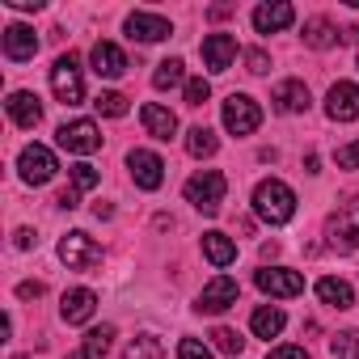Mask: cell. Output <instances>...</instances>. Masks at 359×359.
<instances>
[{"label": "cell", "mask_w": 359, "mask_h": 359, "mask_svg": "<svg viewBox=\"0 0 359 359\" xmlns=\"http://www.w3.org/2000/svg\"><path fill=\"white\" fill-rule=\"evenodd\" d=\"M254 212H258V220H266V224H287V220L296 216V195H292V187L279 182V177L258 182V191H254Z\"/></svg>", "instance_id": "1"}, {"label": "cell", "mask_w": 359, "mask_h": 359, "mask_svg": "<svg viewBox=\"0 0 359 359\" xmlns=\"http://www.w3.org/2000/svg\"><path fill=\"white\" fill-rule=\"evenodd\" d=\"M224 195H229V177L220 169H199L187 182V203L195 212H203V216H216L220 203H224Z\"/></svg>", "instance_id": "2"}, {"label": "cell", "mask_w": 359, "mask_h": 359, "mask_svg": "<svg viewBox=\"0 0 359 359\" xmlns=\"http://www.w3.org/2000/svg\"><path fill=\"white\" fill-rule=\"evenodd\" d=\"M51 89L64 106H81L85 102V81H81V64L76 55H60L51 68Z\"/></svg>", "instance_id": "3"}, {"label": "cell", "mask_w": 359, "mask_h": 359, "mask_svg": "<svg viewBox=\"0 0 359 359\" xmlns=\"http://www.w3.org/2000/svg\"><path fill=\"white\" fill-rule=\"evenodd\" d=\"M18 169H22V182H30V187H47L60 165H55V152H51V148H43V144H26L22 156H18Z\"/></svg>", "instance_id": "4"}, {"label": "cell", "mask_w": 359, "mask_h": 359, "mask_svg": "<svg viewBox=\"0 0 359 359\" xmlns=\"http://www.w3.org/2000/svg\"><path fill=\"white\" fill-rule=\"evenodd\" d=\"M55 140H60V148H68V152H76V156H89V152L102 148V131H97L93 118H72V123H64V127L55 131Z\"/></svg>", "instance_id": "5"}, {"label": "cell", "mask_w": 359, "mask_h": 359, "mask_svg": "<svg viewBox=\"0 0 359 359\" xmlns=\"http://www.w3.org/2000/svg\"><path fill=\"white\" fill-rule=\"evenodd\" d=\"M258 123H262V110H258V102H254L250 93H233V97L224 102V127H229L233 135H254Z\"/></svg>", "instance_id": "6"}, {"label": "cell", "mask_w": 359, "mask_h": 359, "mask_svg": "<svg viewBox=\"0 0 359 359\" xmlns=\"http://www.w3.org/2000/svg\"><path fill=\"white\" fill-rule=\"evenodd\" d=\"M60 258L68 262V271H93L102 262V245L89 233H68L60 241Z\"/></svg>", "instance_id": "7"}, {"label": "cell", "mask_w": 359, "mask_h": 359, "mask_svg": "<svg viewBox=\"0 0 359 359\" xmlns=\"http://www.w3.org/2000/svg\"><path fill=\"white\" fill-rule=\"evenodd\" d=\"M330 241L338 250H359V199L342 203L334 216H330Z\"/></svg>", "instance_id": "8"}, {"label": "cell", "mask_w": 359, "mask_h": 359, "mask_svg": "<svg viewBox=\"0 0 359 359\" xmlns=\"http://www.w3.org/2000/svg\"><path fill=\"white\" fill-rule=\"evenodd\" d=\"M254 283H258L266 296H279V300H287V296H300V292H304V275L283 271V266H262V271L254 275Z\"/></svg>", "instance_id": "9"}, {"label": "cell", "mask_w": 359, "mask_h": 359, "mask_svg": "<svg viewBox=\"0 0 359 359\" xmlns=\"http://www.w3.org/2000/svg\"><path fill=\"white\" fill-rule=\"evenodd\" d=\"M127 165H131V177H135L140 191H156V187L165 182V161H161L156 152H148V148H135V152L127 156Z\"/></svg>", "instance_id": "10"}, {"label": "cell", "mask_w": 359, "mask_h": 359, "mask_svg": "<svg viewBox=\"0 0 359 359\" xmlns=\"http://www.w3.org/2000/svg\"><path fill=\"white\" fill-rule=\"evenodd\" d=\"M325 114H330L334 123L359 118V85H351V81L330 85V93H325Z\"/></svg>", "instance_id": "11"}, {"label": "cell", "mask_w": 359, "mask_h": 359, "mask_svg": "<svg viewBox=\"0 0 359 359\" xmlns=\"http://www.w3.org/2000/svg\"><path fill=\"white\" fill-rule=\"evenodd\" d=\"M237 292H241V287H237V279L216 275V279L199 292V304H195V309H199V313H224V309H233V304H237Z\"/></svg>", "instance_id": "12"}, {"label": "cell", "mask_w": 359, "mask_h": 359, "mask_svg": "<svg viewBox=\"0 0 359 359\" xmlns=\"http://www.w3.org/2000/svg\"><path fill=\"white\" fill-rule=\"evenodd\" d=\"M169 34H173V26H169L161 13H131V18H127V39L161 43V39H169Z\"/></svg>", "instance_id": "13"}, {"label": "cell", "mask_w": 359, "mask_h": 359, "mask_svg": "<svg viewBox=\"0 0 359 359\" xmlns=\"http://www.w3.org/2000/svg\"><path fill=\"white\" fill-rule=\"evenodd\" d=\"M233 60H237V39L233 34H208L203 39V64L212 72H229Z\"/></svg>", "instance_id": "14"}, {"label": "cell", "mask_w": 359, "mask_h": 359, "mask_svg": "<svg viewBox=\"0 0 359 359\" xmlns=\"http://www.w3.org/2000/svg\"><path fill=\"white\" fill-rule=\"evenodd\" d=\"M89 60H93V72L97 76H106V81H118L123 72H127V55L114 47V43H93V51H89Z\"/></svg>", "instance_id": "15"}, {"label": "cell", "mask_w": 359, "mask_h": 359, "mask_svg": "<svg viewBox=\"0 0 359 359\" xmlns=\"http://www.w3.org/2000/svg\"><path fill=\"white\" fill-rule=\"evenodd\" d=\"M93 309H97V296H93L89 287H72V292H64L60 317H64L68 325H85V321L93 317Z\"/></svg>", "instance_id": "16"}, {"label": "cell", "mask_w": 359, "mask_h": 359, "mask_svg": "<svg viewBox=\"0 0 359 359\" xmlns=\"http://www.w3.org/2000/svg\"><path fill=\"white\" fill-rule=\"evenodd\" d=\"M292 22H296V9L283 5V0H279V5H258V9H254V30H258V34H279V30H287Z\"/></svg>", "instance_id": "17"}, {"label": "cell", "mask_w": 359, "mask_h": 359, "mask_svg": "<svg viewBox=\"0 0 359 359\" xmlns=\"http://www.w3.org/2000/svg\"><path fill=\"white\" fill-rule=\"evenodd\" d=\"M0 43H5V55H9L13 64H26V60H34V51H39V34H34L30 26H9Z\"/></svg>", "instance_id": "18"}, {"label": "cell", "mask_w": 359, "mask_h": 359, "mask_svg": "<svg viewBox=\"0 0 359 359\" xmlns=\"http://www.w3.org/2000/svg\"><path fill=\"white\" fill-rule=\"evenodd\" d=\"M9 118L18 123V127H39L43 123V106H39V97L34 93H26V89H18V93H9Z\"/></svg>", "instance_id": "19"}, {"label": "cell", "mask_w": 359, "mask_h": 359, "mask_svg": "<svg viewBox=\"0 0 359 359\" xmlns=\"http://www.w3.org/2000/svg\"><path fill=\"white\" fill-rule=\"evenodd\" d=\"M275 110H279V114H300V110H309V85H304V81H283V85L275 89Z\"/></svg>", "instance_id": "20"}, {"label": "cell", "mask_w": 359, "mask_h": 359, "mask_svg": "<svg viewBox=\"0 0 359 359\" xmlns=\"http://www.w3.org/2000/svg\"><path fill=\"white\" fill-rule=\"evenodd\" d=\"M140 118H144V127H148L152 140H173V131H177L173 110H165V106H156V102H148V106L140 110Z\"/></svg>", "instance_id": "21"}, {"label": "cell", "mask_w": 359, "mask_h": 359, "mask_svg": "<svg viewBox=\"0 0 359 359\" xmlns=\"http://www.w3.org/2000/svg\"><path fill=\"white\" fill-rule=\"evenodd\" d=\"M317 300L330 304V309H355V292H351V283H346V279H334V275L317 279Z\"/></svg>", "instance_id": "22"}, {"label": "cell", "mask_w": 359, "mask_h": 359, "mask_svg": "<svg viewBox=\"0 0 359 359\" xmlns=\"http://www.w3.org/2000/svg\"><path fill=\"white\" fill-rule=\"evenodd\" d=\"M283 325H287V317H283L279 304H262V309H254V317H250V330H254L258 338H279Z\"/></svg>", "instance_id": "23"}, {"label": "cell", "mask_w": 359, "mask_h": 359, "mask_svg": "<svg viewBox=\"0 0 359 359\" xmlns=\"http://www.w3.org/2000/svg\"><path fill=\"white\" fill-rule=\"evenodd\" d=\"M334 43H342V34H338V26H334V22H325V18L304 22V47L325 51V47H334Z\"/></svg>", "instance_id": "24"}, {"label": "cell", "mask_w": 359, "mask_h": 359, "mask_svg": "<svg viewBox=\"0 0 359 359\" xmlns=\"http://www.w3.org/2000/svg\"><path fill=\"white\" fill-rule=\"evenodd\" d=\"M203 254L212 266H229V262H237V241L224 233H203Z\"/></svg>", "instance_id": "25"}, {"label": "cell", "mask_w": 359, "mask_h": 359, "mask_svg": "<svg viewBox=\"0 0 359 359\" xmlns=\"http://www.w3.org/2000/svg\"><path fill=\"white\" fill-rule=\"evenodd\" d=\"M110 346H114V325H102V330H89L85 334V346L76 355H68V359H102Z\"/></svg>", "instance_id": "26"}, {"label": "cell", "mask_w": 359, "mask_h": 359, "mask_svg": "<svg viewBox=\"0 0 359 359\" xmlns=\"http://www.w3.org/2000/svg\"><path fill=\"white\" fill-rule=\"evenodd\" d=\"M216 148H220V140H216L212 127H191V135H187V152L191 156H212Z\"/></svg>", "instance_id": "27"}, {"label": "cell", "mask_w": 359, "mask_h": 359, "mask_svg": "<svg viewBox=\"0 0 359 359\" xmlns=\"http://www.w3.org/2000/svg\"><path fill=\"white\" fill-rule=\"evenodd\" d=\"M182 68H187L182 60H165V64H156V72H152V85H156V89H173V85H182V76H187Z\"/></svg>", "instance_id": "28"}, {"label": "cell", "mask_w": 359, "mask_h": 359, "mask_svg": "<svg viewBox=\"0 0 359 359\" xmlns=\"http://www.w3.org/2000/svg\"><path fill=\"white\" fill-rule=\"evenodd\" d=\"M123 359H165V346H161V338L140 334V338L127 346V355H123Z\"/></svg>", "instance_id": "29"}, {"label": "cell", "mask_w": 359, "mask_h": 359, "mask_svg": "<svg viewBox=\"0 0 359 359\" xmlns=\"http://www.w3.org/2000/svg\"><path fill=\"white\" fill-rule=\"evenodd\" d=\"M334 359H359V330H342L334 342H330Z\"/></svg>", "instance_id": "30"}, {"label": "cell", "mask_w": 359, "mask_h": 359, "mask_svg": "<svg viewBox=\"0 0 359 359\" xmlns=\"http://www.w3.org/2000/svg\"><path fill=\"white\" fill-rule=\"evenodd\" d=\"M93 106H97V114H106V118H123V114H127V97H123V93H97Z\"/></svg>", "instance_id": "31"}, {"label": "cell", "mask_w": 359, "mask_h": 359, "mask_svg": "<svg viewBox=\"0 0 359 359\" xmlns=\"http://www.w3.org/2000/svg\"><path fill=\"white\" fill-rule=\"evenodd\" d=\"M97 182H102V173H97L93 165H85V161L72 165V191H93Z\"/></svg>", "instance_id": "32"}, {"label": "cell", "mask_w": 359, "mask_h": 359, "mask_svg": "<svg viewBox=\"0 0 359 359\" xmlns=\"http://www.w3.org/2000/svg\"><path fill=\"white\" fill-rule=\"evenodd\" d=\"M212 338H216V346H220L224 355H241V351H245V338H241L237 330H229V325H220Z\"/></svg>", "instance_id": "33"}, {"label": "cell", "mask_w": 359, "mask_h": 359, "mask_svg": "<svg viewBox=\"0 0 359 359\" xmlns=\"http://www.w3.org/2000/svg\"><path fill=\"white\" fill-rule=\"evenodd\" d=\"M212 97V85L203 81V76H195V81H187V106H203Z\"/></svg>", "instance_id": "34"}, {"label": "cell", "mask_w": 359, "mask_h": 359, "mask_svg": "<svg viewBox=\"0 0 359 359\" xmlns=\"http://www.w3.org/2000/svg\"><path fill=\"white\" fill-rule=\"evenodd\" d=\"M177 359H212V351L199 338H182V342H177Z\"/></svg>", "instance_id": "35"}, {"label": "cell", "mask_w": 359, "mask_h": 359, "mask_svg": "<svg viewBox=\"0 0 359 359\" xmlns=\"http://www.w3.org/2000/svg\"><path fill=\"white\" fill-rule=\"evenodd\" d=\"M334 161H338V169H359V140H355V144H346V148H338V152H334Z\"/></svg>", "instance_id": "36"}, {"label": "cell", "mask_w": 359, "mask_h": 359, "mask_svg": "<svg viewBox=\"0 0 359 359\" xmlns=\"http://www.w3.org/2000/svg\"><path fill=\"white\" fill-rule=\"evenodd\" d=\"M245 68H250L254 76H262V72L271 68V60H266V51H245Z\"/></svg>", "instance_id": "37"}, {"label": "cell", "mask_w": 359, "mask_h": 359, "mask_svg": "<svg viewBox=\"0 0 359 359\" xmlns=\"http://www.w3.org/2000/svg\"><path fill=\"white\" fill-rule=\"evenodd\" d=\"M266 359H309V351L304 346H275Z\"/></svg>", "instance_id": "38"}, {"label": "cell", "mask_w": 359, "mask_h": 359, "mask_svg": "<svg viewBox=\"0 0 359 359\" xmlns=\"http://www.w3.org/2000/svg\"><path fill=\"white\" fill-rule=\"evenodd\" d=\"M18 296H22V300H39V296H43V283H39V279H34V283L26 279V283H18Z\"/></svg>", "instance_id": "39"}, {"label": "cell", "mask_w": 359, "mask_h": 359, "mask_svg": "<svg viewBox=\"0 0 359 359\" xmlns=\"http://www.w3.org/2000/svg\"><path fill=\"white\" fill-rule=\"evenodd\" d=\"M55 203H60L64 212H72V208L81 203V191H60V199H55Z\"/></svg>", "instance_id": "40"}, {"label": "cell", "mask_w": 359, "mask_h": 359, "mask_svg": "<svg viewBox=\"0 0 359 359\" xmlns=\"http://www.w3.org/2000/svg\"><path fill=\"white\" fill-rule=\"evenodd\" d=\"M34 241H39V237H34L30 229H18V233H13V245H18V250H30Z\"/></svg>", "instance_id": "41"}, {"label": "cell", "mask_w": 359, "mask_h": 359, "mask_svg": "<svg viewBox=\"0 0 359 359\" xmlns=\"http://www.w3.org/2000/svg\"><path fill=\"white\" fill-rule=\"evenodd\" d=\"M9 9H22V13H30V9H43V0H9Z\"/></svg>", "instance_id": "42"}, {"label": "cell", "mask_w": 359, "mask_h": 359, "mask_svg": "<svg viewBox=\"0 0 359 359\" xmlns=\"http://www.w3.org/2000/svg\"><path fill=\"white\" fill-rule=\"evenodd\" d=\"M93 216H97V220H110V216H114V208H110V203H97V208H93Z\"/></svg>", "instance_id": "43"}]
</instances>
